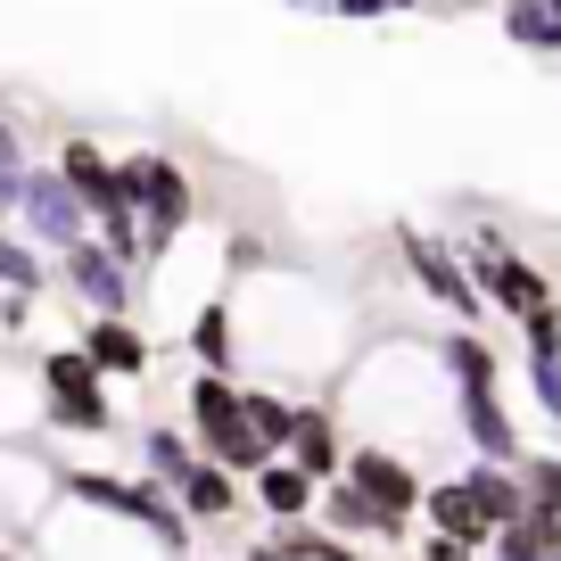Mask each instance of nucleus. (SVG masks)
Listing matches in <instances>:
<instances>
[{
  "label": "nucleus",
  "mask_w": 561,
  "mask_h": 561,
  "mask_svg": "<svg viewBox=\"0 0 561 561\" xmlns=\"http://www.w3.org/2000/svg\"><path fill=\"white\" fill-rule=\"evenodd\" d=\"M67 504H91V512H107V520H124V528H149V537L165 545V553H191V512L174 504V488L165 479H116V471H75L67 479Z\"/></svg>",
  "instance_id": "nucleus-1"
},
{
  "label": "nucleus",
  "mask_w": 561,
  "mask_h": 561,
  "mask_svg": "<svg viewBox=\"0 0 561 561\" xmlns=\"http://www.w3.org/2000/svg\"><path fill=\"white\" fill-rule=\"evenodd\" d=\"M116 191H124V207L140 215V240H149V264H158L165 248L182 240V224L198 215V191H191V174H182L174 158H158V149H133V158H116Z\"/></svg>",
  "instance_id": "nucleus-2"
},
{
  "label": "nucleus",
  "mask_w": 561,
  "mask_h": 561,
  "mask_svg": "<svg viewBox=\"0 0 561 561\" xmlns=\"http://www.w3.org/2000/svg\"><path fill=\"white\" fill-rule=\"evenodd\" d=\"M191 446L207 462H224V471H256V462H273L256 446V430H248V413H240V380H231V371H198V380H191Z\"/></svg>",
  "instance_id": "nucleus-3"
},
{
  "label": "nucleus",
  "mask_w": 561,
  "mask_h": 561,
  "mask_svg": "<svg viewBox=\"0 0 561 561\" xmlns=\"http://www.w3.org/2000/svg\"><path fill=\"white\" fill-rule=\"evenodd\" d=\"M42 404H50L58 430H116V413H107V371L91 364L83 347H50L42 355Z\"/></svg>",
  "instance_id": "nucleus-4"
},
{
  "label": "nucleus",
  "mask_w": 561,
  "mask_h": 561,
  "mask_svg": "<svg viewBox=\"0 0 561 561\" xmlns=\"http://www.w3.org/2000/svg\"><path fill=\"white\" fill-rule=\"evenodd\" d=\"M9 224H25V240H34V248H75V240L91 231V207L67 191V174H58V165H25Z\"/></svg>",
  "instance_id": "nucleus-5"
},
{
  "label": "nucleus",
  "mask_w": 561,
  "mask_h": 561,
  "mask_svg": "<svg viewBox=\"0 0 561 561\" xmlns=\"http://www.w3.org/2000/svg\"><path fill=\"white\" fill-rule=\"evenodd\" d=\"M397 256H404V273L430 289V298L446 306L455 322H479L488 314V298H479V280H471V264L455 256V240H430V231H404L397 240Z\"/></svg>",
  "instance_id": "nucleus-6"
},
{
  "label": "nucleus",
  "mask_w": 561,
  "mask_h": 561,
  "mask_svg": "<svg viewBox=\"0 0 561 561\" xmlns=\"http://www.w3.org/2000/svg\"><path fill=\"white\" fill-rule=\"evenodd\" d=\"M58 280H67V298L91 306V314H133V264H116L91 231L75 248H58Z\"/></svg>",
  "instance_id": "nucleus-7"
},
{
  "label": "nucleus",
  "mask_w": 561,
  "mask_h": 561,
  "mask_svg": "<svg viewBox=\"0 0 561 561\" xmlns=\"http://www.w3.org/2000/svg\"><path fill=\"white\" fill-rule=\"evenodd\" d=\"M339 479H355V488L371 495V504L388 512V520H421V471L404 455H388V446H355L347 438V462H339Z\"/></svg>",
  "instance_id": "nucleus-8"
},
{
  "label": "nucleus",
  "mask_w": 561,
  "mask_h": 561,
  "mask_svg": "<svg viewBox=\"0 0 561 561\" xmlns=\"http://www.w3.org/2000/svg\"><path fill=\"white\" fill-rule=\"evenodd\" d=\"M75 347H83L107 380H149V364H158V347H149V331H140L133 314H91Z\"/></svg>",
  "instance_id": "nucleus-9"
},
{
  "label": "nucleus",
  "mask_w": 561,
  "mask_h": 561,
  "mask_svg": "<svg viewBox=\"0 0 561 561\" xmlns=\"http://www.w3.org/2000/svg\"><path fill=\"white\" fill-rule=\"evenodd\" d=\"M314 512H322V528H331V537H380V545H404V528H413V520H388V512L371 504L355 479H322V488H314Z\"/></svg>",
  "instance_id": "nucleus-10"
},
{
  "label": "nucleus",
  "mask_w": 561,
  "mask_h": 561,
  "mask_svg": "<svg viewBox=\"0 0 561 561\" xmlns=\"http://www.w3.org/2000/svg\"><path fill=\"white\" fill-rule=\"evenodd\" d=\"M280 455L298 462L306 479H339V462H347V430H339L331 404H298V421H289V446Z\"/></svg>",
  "instance_id": "nucleus-11"
},
{
  "label": "nucleus",
  "mask_w": 561,
  "mask_h": 561,
  "mask_svg": "<svg viewBox=\"0 0 561 561\" xmlns=\"http://www.w3.org/2000/svg\"><path fill=\"white\" fill-rule=\"evenodd\" d=\"M462 397V438L479 446V462H520V430H512L495 388H455Z\"/></svg>",
  "instance_id": "nucleus-12"
},
{
  "label": "nucleus",
  "mask_w": 561,
  "mask_h": 561,
  "mask_svg": "<svg viewBox=\"0 0 561 561\" xmlns=\"http://www.w3.org/2000/svg\"><path fill=\"white\" fill-rule=\"evenodd\" d=\"M58 174H67V191L83 198L91 215H107V207H124V191H116V158H107L100 140H83L75 133L67 149H58Z\"/></svg>",
  "instance_id": "nucleus-13"
},
{
  "label": "nucleus",
  "mask_w": 561,
  "mask_h": 561,
  "mask_svg": "<svg viewBox=\"0 0 561 561\" xmlns=\"http://www.w3.org/2000/svg\"><path fill=\"white\" fill-rule=\"evenodd\" d=\"M174 504L191 512V528H198V520H231V512H240V471H224V462L198 455L191 471L174 479Z\"/></svg>",
  "instance_id": "nucleus-14"
},
{
  "label": "nucleus",
  "mask_w": 561,
  "mask_h": 561,
  "mask_svg": "<svg viewBox=\"0 0 561 561\" xmlns=\"http://www.w3.org/2000/svg\"><path fill=\"white\" fill-rule=\"evenodd\" d=\"M248 479H256V512H273V520H306V512H314V488H322V479H306L289 455L256 462Z\"/></svg>",
  "instance_id": "nucleus-15"
},
{
  "label": "nucleus",
  "mask_w": 561,
  "mask_h": 561,
  "mask_svg": "<svg viewBox=\"0 0 561 561\" xmlns=\"http://www.w3.org/2000/svg\"><path fill=\"white\" fill-rule=\"evenodd\" d=\"M553 545H561V512H537V504H520V512H512V520L488 537V553H495V561H545Z\"/></svg>",
  "instance_id": "nucleus-16"
},
{
  "label": "nucleus",
  "mask_w": 561,
  "mask_h": 561,
  "mask_svg": "<svg viewBox=\"0 0 561 561\" xmlns=\"http://www.w3.org/2000/svg\"><path fill=\"white\" fill-rule=\"evenodd\" d=\"M421 520L446 528V537H462V545H479V553H488V537H495V528L479 520V504L462 495V479H438V488H421Z\"/></svg>",
  "instance_id": "nucleus-17"
},
{
  "label": "nucleus",
  "mask_w": 561,
  "mask_h": 561,
  "mask_svg": "<svg viewBox=\"0 0 561 561\" xmlns=\"http://www.w3.org/2000/svg\"><path fill=\"white\" fill-rule=\"evenodd\" d=\"M462 495L479 504V520H488V528H504L512 512L528 504V495H520V471H512V462H471V471H462Z\"/></svg>",
  "instance_id": "nucleus-18"
},
{
  "label": "nucleus",
  "mask_w": 561,
  "mask_h": 561,
  "mask_svg": "<svg viewBox=\"0 0 561 561\" xmlns=\"http://www.w3.org/2000/svg\"><path fill=\"white\" fill-rule=\"evenodd\" d=\"M191 355H198V371H240V339H231V306L224 298L191 314Z\"/></svg>",
  "instance_id": "nucleus-19"
},
{
  "label": "nucleus",
  "mask_w": 561,
  "mask_h": 561,
  "mask_svg": "<svg viewBox=\"0 0 561 561\" xmlns=\"http://www.w3.org/2000/svg\"><path fill=\"white\" fill-rule=\"evenodd\" d=\"M504 42L528 58H561V18L537 9V0H504Z\"/></svg>",
  "instance_id": "nucleus-20"
},
{
  "label": "nucleus",
  "mask_w": 561,
  "mask_h": 561,
  "mask_svg": "<svg viewBox=\"0 0 561 561\" xmlns=\"http://www.w3.org/2000/svg\"><path fill=\"white\" fill-rule=\"evenodd\" d=\"M438 364L455 371V388H495V371H504V364H495V347H488V339L471 331V322H462V331H455V339L438 347Z\"/></svg>",
  "instance_id": "nucleus-21"
},
{
  "label": "nucleus",
  "mask_w": 561,
  "mask_h": 561,
  "mask_svg": "<svg viewBox=\"0 0 561 561\" xmlns=\"http://www.w3.org/2000/svg\"><path fill=\"white\" fill-rule=\"evenodd\" d=\"M240 413H248V430H256L264 455L289 446V421H298V404H289V397H273V388H240Z\"/></svg>",
  "instance_id": "nucleus-22"
},
{
  "label": "nucleus",
  "mask_w": 561,
  "mask_h": 561,
  "mask_svg": "<svg viewBox=\"0 0 561 561\" xmlns=\"http://www.w3.org/2000/svg\"><path fill=\"white\" fill-rule=\"evenodd\" d=\"M191 462H198L191 430H140V471H149V479H165V488H174Z\"/></svg>",
  "instance_id": "nucleus-23"
},
{
  "label": "nucleus",
  "mask_w": 561,
  "mask_h": 561,
  "mask_svg": "<svg viewBox=\"0 0 561 561\" xmlns=\"http://www.w3.org/2000/svg\"><path fill=\"white\" fill-rule=\"evenodd\" d=\"M512 471H520V495L537 512H561V455H520Z\"/></svg>",
  "instance_id": "nucleus-24"
},
{
  "label": "nucleus",
  "mask_w": 561,
  "mask_h": 561,
  "mask_svg": "<svg viewBox=\"0 0 561 561\" xmlns=\"http://www.w3.org/2000/svg\"><path fill=\"white\" fill-rule=\"evenodd\" d=\"M528 397L545 421H561V347H528Z\"/></svg>",
  "instance_id": "nucleus-25"
},
{
  "label": "nucleus",
  "mask_w": 561,
  "mask_h": 561,
  "mask_svg": "<svg viewBox=\"0 0 561 561\" xmlns=\"http://www.w3.org/2000/svg\"><path fill=\"white\" fill-rule=\"evenodd\" d=\"M18 174H25V133L0 116V207H18Z\"/></svg>",
  "instance_id": "nucleus-26"
},
{
  "label": "nucleus",
  "mask_w": 561,
  "mask_h": 561,
  "mask_svg": "<svg viewBox=\"0 0 561 561\" xmlns=\"http://www.w3.org/2000/svg\"><path fill=\"white\" fill-rule=\"evenodd\" d=\"M421 561H479V545H462V537H446V528H430V537H421Z\"/></svg>",
  "instance_id": "nucleus-27"
},
{
  "label": "nucleus",
  "mask_w": 561,
  "mask_h": 561,
  "mask_svg": "<svg viewBox=\"0 0 561 561\" xmlns=\"http://www.w3.org/2000/svg\"><path fill=\"white\" fill-rule=\"evenodd\" d=\"M306 9H322V18H397L388 0H306Z\"/></svg>",
  "instance_id": "nucleus-28"
},
{
  "label": "nucleus",
  "mask_w": 561,
  "mask_h": 561,
  "mask_svg": "<svg viewBox=\"0 0 561 561\" xmlns=\"http://www.w3.org/2000/svg\"><path fill=\"white\" fill-rule=\"evenodd\" d=\"M471 9H488V0H438V18H471Z\"/></svg>",
  "instance_id": "nucleus-29"
},
{
  "label": "nucleus",
  "mask_w": 561,
  "mask_h": 561,
  "mask_svg": "<svg viewBox=\"0 0 561 561\" xmlns=\"http://www.w3.org/2000/svg\"><path fill=\"white\" fill-rule=\"evenodd\" d=\"M231 561H289L280 545H256V553H231Z\"/></svg>",
  "instance_id": "nucleus-30"
},
{
  "label": "nucleus",
  "mask_w": 561,
  "mask_h": 561,
  "mask_svg": "<svg viewBox=\"0 0 561 561\" xmlns=\"http://www.w3.org/2000/svg\"><path fill=\"white\" fill-rule=\"evenodd\" d=\"M388 9H421V0H388Z\"/></svg>",
  "instance_id": "nucleus-31"
},
{
  "label": "nucleus",
  "mask_w": 561,
  "mask_h": 561,
  "mask_svg": "<svg viewBox=\"0 0 561 561\" xmlns=\"http://www.w3.org/2000/svg\"><path fill=\"white\" fill-rule=\"evenodd\" d=\"M537 9H553V18H561V0H537Z\"/></svg>",
  "instance_id": "nucleus-32"
},
{
  "label": "nucleus",
  "mask_w": 561,
  "mask_h": 561,
  "mask_svg": "<svg viewBox=\"0 0 561 561\" xmlns=\"http://www.w3.org/2000/svg\"><path fill=\"white\" fill-rule=\"evenodd\" d=\"M545 561H561V545H553V553H545Z\"/></svg>",
  "instance_id": "nucleus-33"
}]
</instances>
